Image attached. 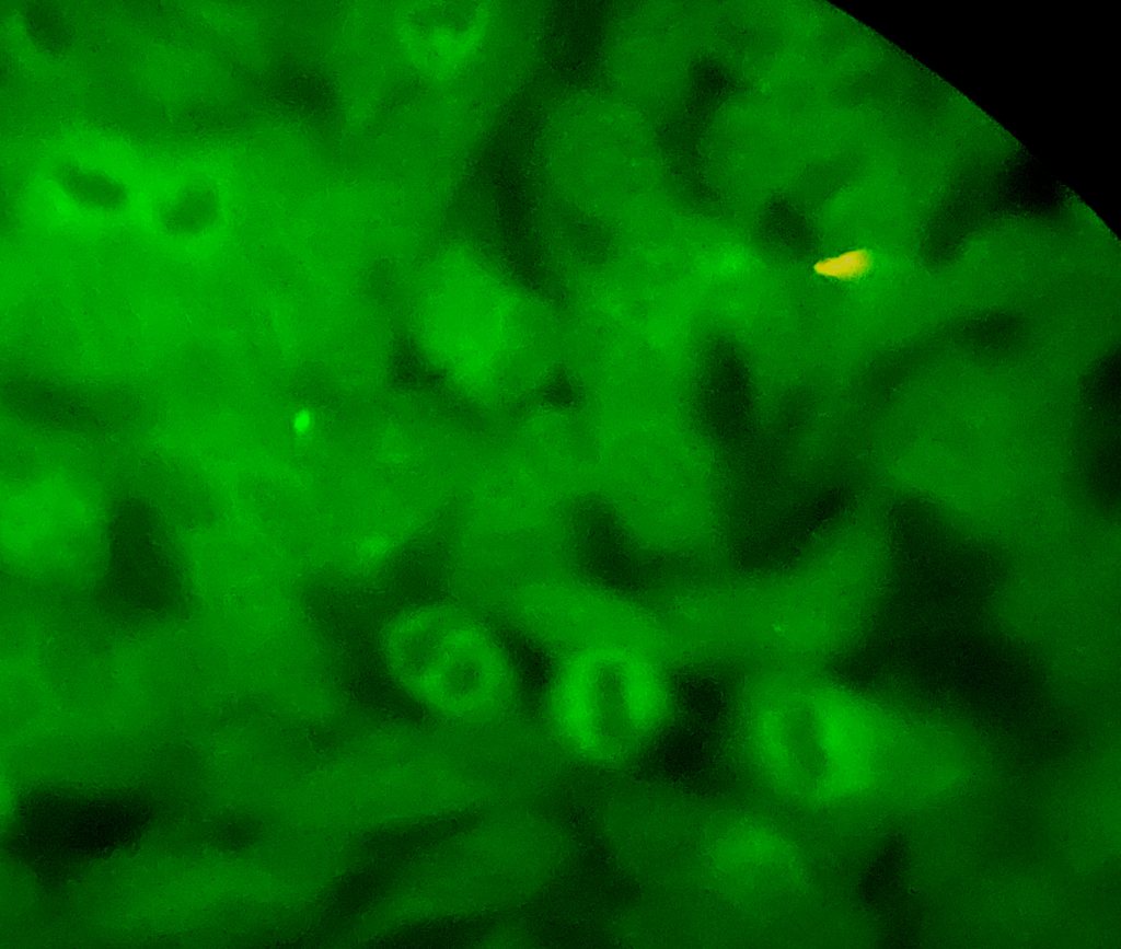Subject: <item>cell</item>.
Masks as SVG:
<instances>
[{
  "instance_id": "6da1fadb",
  "label": "cell",
  "mask_w": 1121,
  "mask_h": 949,
  "mask_svg": "<svg viewBox=\"0 0 1121 949\" xmlns=\"http://www.w3.org/2000/svg\"><path fill=\"white\" fill-rule=\"evenodd\" d=\"M739 714L749 763L790 796L839 805L901 765L894 708L832 682L813 667L756 672Z\"/></svg>"
},
{
  "instance_id": "7a4b0ae2",
  "label": "cell",
  "mask_w": 1121,
  "mask_h": 949,
  "mask_svg": "<svg viewBox=\"0 0 1121 949\" xmlns=\"http://www.w3.org/2000/svg\"><path fill=\"white\" fill-rule=\"evenodd\" d=\"M671 668L645 645L603 646L555 659L535 717L568 765L619 773L670 720Z\"/></svg>"
},
{
  "instance_id": "3957f363",
  "label": "cell",
  "mask_w": 1121,
  "mask_h": 949,
  "mask_svg": "<svg viewBox=\"0 0 1121 949\" xmlns=\"http://www.w3.org/2000/svg\"><path fill=\"white\" fill-rule=\"evenodd\" d=\"M439 304L446 354L472 386L499 395L521 385L539 355V325L531 308L479 265L457 264Z\"/></svg>"
},
{
  "instance_id": "277c9868",
  "label": "cell",
  "mask_w": 1121,
  "mask_h": 949,
  "mask_svg": "<svg viewBox=\"0 0 1121 949\" xmlns=\"http://www.w3.org/2000/svg\"><path fill=\"white\" fill-rule=\"evenodd\" d=\"M501 621L553 660L612 645L654 648L642 599L569 569L529 588Z\"/></svg>"
},
{
  "instance_id": "5b68a950",
  "label": "cell",
  "mask_w": 1121,
  "mask_h": 949,
  "mask_svg": "<svg viewBox=\"0 0 1121 949\" xmlns=\"http://www.w3.org/2000/svg\"><path fill=\"white\" fill-rule=\"evenodd\" d=\"M398 18L405 53L421 71L447 73L469 53L473 37L469 14L458 4L412 3Z\"/></svg>"
}]
</instances>
